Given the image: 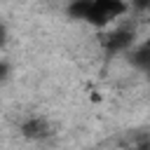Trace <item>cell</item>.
Returning a JSON list of instances; mask_svg holds the SVG:
<instances>
[{
  "instance_id": "obj_4",
  "label": "cell",
  "mask_w": 150,
  "mask_h": 150,
  "mask_svg": "<svg viewBox=\"0 0 150 150\" xmlns=\"http://www.w3.org/2000/svg\"><path fill=\"white\" fill-rule=\"evenodd\" d=\"M131 61H134V66H138V68L150 73V40L131 52Z\"/></svg>"
},
{
  "instance_id": "obj_5",
  "label": "cell",
  "mask_w": 150,
  "mask_h": 150,
  "mask_svg": "<svg viewBox=\"0 0 150 150\" xmlns=\"http://www.w3.org/2000/svg\"><path fill=\"white\" fill-rule=\"evenodd\" d=\"M89 12H91V0H75L68 7V14L75 19H89Z\"/></svg>"
},
{
  "instance_id": "obj_3",
  "label": "cell",
  "mask_w": 150,
  "mask_h": 150,
  "mask_svg": "<svg viewBox=\"0 0 150 150\" xmlns=\"http://www.w3.org/2000/svg\"><path fill=\"white\" fill-rule=\"evenodd\" d=\"M21 134L30 141H45V138L52 136V127L45 117H28L21 124Z\"/></svg>"
},
{
  "instance_id": "obj_6",
  "label": "cell",
  "mask_w": 150,
  "mask_h": 150,
  "mask_svg": "<svg viewBox=\"0 0 150 150\" xmlns=\"http://www.w3.org/2000/svg\"><path fill=\"white\" fill-rule=\"evenodd\" d=\"M145 7H148V9H150V0H145Z\"/></svg>"
},
{
  "instance_id": "obj_2",
  "label": "cell",
  "mask_w": 150,
  "mask_h": 150,
  "mask_svg": "<svg viewBox=\"0 0 150 150\" xmlns=\"http://www.w3.org/2000/svg\"><path fill=\"white\" fill-rule=\"evenodd\" d=\"M103 45H105V49L108 52H124V49H129L131 45H134V30H129V28H112L105 38H103Z\"/></svg>"
},
{
  "instance_id": "obj_1",
  "label": "cell",
  "mask_w": 150,
  "mask_h": 150,
  "mask_svg": "<svg viewBox=\"0 0 150 150\" xmlns=\"http://www.w3.org/2000/svg\"><path fill=\"white\" fill-rule=\"evenodd\" d=\"M124 12H127L124 0H91V12H89L87 21H91L96 26H105V23L120 19Z\"/></svg>"
}]
</instances>
